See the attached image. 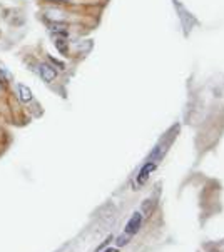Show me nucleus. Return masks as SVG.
Masks as SVG:
<instances>
[{
  "mask_svg": "<svg viewBox=\"0 0 224 252\" xmlns=\"http://www.w3.org/2000/svg\"><path fill=\"white\" fill-rule=\"evenodd\" d=\"M49 31L52 35H69L67 25L64 22H49Z\"/></svg>",
  "mask_w": 224,
  "mask_h": 252,
  "instance_id": "obj_7",
  "label": "nucleus"
},
{
  "mask_svg": "<svg viewBox=\"0 0 224 252\" xmlns=\"http://www.w3.org/2000/svg\"><path fill=\"white\" fill-rule=\"evenodd\" d=\"M106 252H117V251H115V249H107Z\"/></svg>",
  "mask_w": 224,
  "mask_h": 252,
  "instance_id": "obj_12",
  "label": "nucleus"
},
{
  "mask_svg": "<svg viewBox=\"0 0 224 252\" xmlns=\"http://www.w3.org/2000/svg\"><path fill=\"white\" fill-rule=\"evenodd\" d=\"M44 15L49 22H64L66 20V14L62 10H57V8H45Z\"/></svg>",
  "mask_w": 224,
  "mask_h": 252,
  "instance_id": "obj_5",
  "label": "nucleus"
},
{
  "mask_svg": "<svg viewBox=\"0 0 224 252\" xmlns=\"http://www.w3.org/2000/svg\"><path fill=\"white\" fill-rule=\"evenodd\" d=\"M37 72H38L40 79L44 80L45 84H50V82H54V80L57 79V70H55L54 65H50V63H45V62L38 63Z\"/></svg>",
  "mask_w": 224,
  "mask_h": 252,
  "instance_id": "obj_1",
  "label": "nucleus"
},
{
  "mask_svg": "<svg viewBox=\"0 0 224 252\" xmlns=\"http://www.w3.org/2000/svg\"><path fill=\"white\" fill-rule=\"evenodd\" d=\"M141 224H142V214H141V212H134V216H132L131 219H129V222H127L124 234L129 236V237L136 236V234L139 232V229H141Z\"/></svg>",
  "mask_w": 224,
  "mask_h": 252,
  "instance_id": "obj_2",
  "label": "nucleus"
},
{
  "mask_svg": "<svg viewBox=\"0 0 224 252\" xmlns=\"http://www.w3.org/2000/svg\"><path fill=\"white\" fill-rule=\"evenodd\" d=\"M129 239H131V237H129V236H126V234H122V236H120V237L117 239V246L120 247V246L127 244V242H129Z\"/></svg>",
  "mask_w": 224,
  "mask_h": 252,
  "instance_id": "obj_10",
  "label": "nucleus"
},
{
  "mask_svg": "<svg viewBox=\"0 0 224 252\" xmlns=\"http://www.w3.org/2000/svg\"><path fill=\"white\" fill-rule=\"evenodd\" d=\"M8 80H12V74L8 72L7 67L0 65V82H2V84H7Z\"/></svg>",
  "mask_w": 224,
  "mask_h": 252,
  "instance_id": "obj_8",
  "label": "nucleus"
},
{
  "mask_svg": "<svg viewBox=\"0 0 224 252\" xmlns=\"http://www.w3.org/2000/svg\"><path fill=\"white\" fill-rule=\"evenodd\" d=\"M54 45L62 55L69 54V40L67 35H54Z\"/></svg>",
  "mask_w": 224,
  "mask_h": 252,
  "instance_id": "obj_6",
  "label": "nucleus"
},
{
  "mask_svg": "<svg viewBox=\"0 0 224 252\" xmlns=\"http://www.w3.org/2000/svg\"><path fill=\"white\" fill-rule=\"evenodd\" d=\"M17 95H19V100L22 102V104H30L34 99V94L30 91V87L24 84H19L17 85Z\"/></svg>",
  "mask_w": 224,
  "mask_h": 252,
  "instance_id": "obj_3",
  "label": "nucleus"
},
{
  "mask_svg": "<svg viewBox=\"0 0 224 252\" xmlns=\"http://www.w3.org/2000/svg\"><path fill=\"white\" fill-rule=\"evenodd\" d=\"M47 2H52V3H72L74 0H47Z\"/></svg>",
  "mask_w": 224,
  "mask_h": 252,
  "instance_id": "obj_11",
  "label": "nucleus"
},
{
  "mask_svg": "<svg viewBox=\"0 0 224 252\" xmlns=\"http://www.w3.org/2000/svg\"><path fill=\"white\" fill-rule=\"evenodd\" d=\"M179 17H181V20H183V27H184V32L189 33V31H191V27L196 24V20H194V17L192 15H189L186 10H184L183 7L179 5Z\"/></svg>",
  "mask_w": 224,
  "mask_h": 252,
  "instance_id": "obj_4",
  "label": "nucleus"
},
{
  "mask_svg": "<svg viewBox=\"0 0 224 252\" xmlns=\"http://www.w3.org/2000/svg\"><path fill=\"white\" fill-rule=\"evenodd\" d=\"M49 62H50V65H57V69H66V65H64V62H60V61H57V59H54L52 55H49Z\"/></svg>",
  "mask_w": 224,
  "mask_h": 252,
  "instance_id": "obj_9",
  "label": "nucleus"
}]
</instances>
